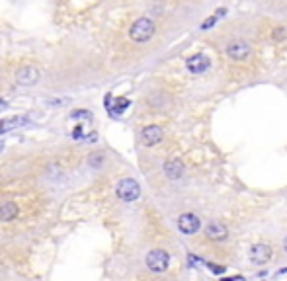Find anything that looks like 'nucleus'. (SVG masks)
<instances>
[{
  "instance_id": "obj_6",
  "label": "nucleus",
  "mask_w": 287,
  "mask_h": 281,
  "mask_svg": "<svg viewBox=\"0 0 287 281\" xmlns=\"http://www.w3.org/2000/svg\"><path fill=\"white\" fill-rule=\"evenodd\" d=\"M271 256H273V250H271V246H268V244L258 242V244H254V246L250 248V260H252L254 263H258V265L268 263V262L271 260Z\"/></svg>"
},
{
  "instance_id": "obj_18",
  "label": "nucleus",
  "mask_w": 287,
  "mask_h": 281,
  "mask_svg": "<svg viewBox=\"0 0 287 281\" xmlns=\"http://www.w3.org/2000/svg\"><path fill=\"white\" fill-rule=\"evenodd\" d=\"M100 164H102V155H92L90 166H100Z\"/></svg>"
},
{
  "instance_id": "obj_10",
  "label": "nucleus",
  "mask_w": 287,
  "mask_h": 281,
  "mask_svg": "<svg viewBox=\"0 0 287 281\" xmlns=\"http://www.w3.org/2000/svg\"><path fill=\"white\" fill-rule=\"evenodd\" d=\"M28 123H30L28 115H14V117H8V119H2V121H0V135L8 133L12 129H18V127H24Z\"/></svg>"
},
{
  "instance_id": "obj_16",
  "label": "nucleus",
  "mask_w": 287,
  "mask_h": 281,
  "mask_svg": "<svg viewBox=\"0 0 287 281\" xmlns=\"http://www.w3.org/2000/svg\"><path fill=\"white\" fill-rule=\"evenodd\" d=\"M71 117H72V119H86V121H92V113H90V111H84V109L72 111Z\"/></svg>"
},
{
  "instance_id": "obj_5",
  "label": "nucleus",
  "mask_w": 287,
  "mask_h": 281,
  "mask_svg": "<svg viewBox=\"0 0 287 281\" xmlns=\"http://www.w3.org/2000/svg\"><path fill=\"white\" fill-rule=\"evenodd\" d=\"M205 236L213 242H225L229 238V228L221 223V221H209L205 227Z\"/></svg>"
},
{
  "instance_id": "obj_19",
  "label": "nucleus",
  "mask_w": 287,
  "mask_h": 281,
  "mask_svg": "<svg viewBox=\"0 0 287 281\" xmlns=\"http://www.w3.org/2000/svg\"><path fill=\"white\" fill-rule=\"evenodd\" d=\"M209 265V269L211 271H215V273H225V265L221 267V265H217V263H207Z\"/></svg>"
},
{
  "instance_id": "obj_11",
  "label": "nucleus",
  "mask_w": 287,
  "mask_h": 281,
  "mask_svg": "<svg viewBox=\"0 0 287 281\" xmlns=\"http://www.w3.org/2000/svg\"><path fill=\"white\" fill-rule=\"evenodd\" d=\"M164 174L170 180H178L184 176V162L180 158H170L164 162Z\"/></svg>"
},
{
  "instance_id": "obj_3",
  "label": "nucleus",
  "mask_w": 287,
  "mask_h": 281,
  "mask_svg": "<svg viewBox=\"0 0 287 281\" xmlns=\"http://www.w3.org/2000/svg\"><path fill=\"white\" fill-rule=\"evenodd\" d=\"M145 262H147V267L151 271L162 273V271H166L170 267V254L166 250H162V248H155V250H151L147 254V260Z\"/></svg>"
},
{
  "instance_id": "obj_13",
  "label": "nucleus",
  "mask_w": 287,
  "mask_h": 281,
  "mask_svg": "<svg viewBox=\"0 0 287 281\" xmlns=\"http://www.w3.org/2000/svg\"><path fill=\"white\" fill-rule=\"evenodd\" d=\"M16 78H18V82H20V84L30 86V84H36V82H37V78H39V70H37V69H34V67H24V69H20V70H18Z\"/></svg>"
},
{
  "instance_id": "obj_17",
  "label": "nucleus",
  "mask_w": 287,
  "mask_h": 281,
  "mask_svg": "<svg viewBox=\"0 0 287 281\" xmlns=\"http://www.w3.org/2000/svg\"><path fill=\"white\" fill-rule=\"evenodd\" d=\"M217 20H219V16H217V14H213V16L209 18V20H205V22L201 24V30H209V28H213Z\"/></svg>"
},
{
  "instance_id": "obj_15",
  "label": "nucleus",
  "mask_w": 287,
  "mask_h": 281,
  "mask_svg": "<svg viewBox=\"0 0 287 281\" xmlns=\"http://www.w3.org/2000/svg\"><path fill=\"white\" fill-rule=\"evenodd\" d=\"M271 37H273L275 41H283V39H287V28H275V30L271 32Z\"/></svg>"
},
{
  "instance_id": "obj_9",
  "label": "nucleus",
  "mask_w": 287,
  "mask_h": 281,
  "mask_svg": "<svg viewBox=\"0 0 287 281\" xmlns=\"http://www.w3.org/2000/svg\"><path fill=\"white\" fill-rule=\"evenodd\" d=\"M227 55L233 61H244L250 55V45L244 43V41H231L227 45Z\"/></svg>"
},
{
  "instance_id": "obj_14",
  "label": "nucleus",
  "mask_w": 287,
  "mask_h": 281,
  "mask_svg": "<svg viewBox=\"0 0 287 281\" xmlns=\"http://www.w3.org/2000/svg\"><path fill=\"white\" fill-rule=\"evenodd\" d=\"M16 215H18V205L16 203L8 201V203L0 205V221H12V219H16Z\"/></svg>"
},
{
  "instance_id": "obj_8",
  "label": "nucleus",
  "mask_w": 287,
  "mask_h": 281,
  "mask_svg": "<svg viewBox=\"0 0 287 281\" xmlns=\"http://www.w3.org/2000/svg\"><path fill=\"white\" fill-rule=\"evenodd\" d=\"M186 69L192 74H201L209 69V57H205L203 53H196L186 61Z\"/></svg>"
},
{
  "instance_id": "obj_2",
  "label": "nucleus",
  "mask_w": 287,
  "mask_h": 281,
  "mask_svg": "<svg viewBox=\"0 0 287 281\" xmlns=\"http://www.w3.org/2000/svg\"><path fill=\"white\" fill-rule=\"evenodd\" d=\"M115 193H117V197H119L121 201L131 203V201L139 199V195H141V186H139V182L133 180V178H123V180L117 182Z\"/></svg>"
},
{
  "instance_id": "obj_7",
  "label": "nucleus",
  "mask_w": 287,
  "mask_h": 281,
  "mask_svg": "<svg viewBox=\"0 0 287 281\" xmlns=\"http://www.w3.org/2000/svg\"><path fill=\"white\" fill-rule=\"evenodd\" d=\"M162 137H164V133H162V129L159 125H147L145 129H143V133H141L143 145H147V147L159 145L161 140H162Z\"/></svg>"
},
{
  "instance_id": "obj_22",
  "label": "nucleus",
  "mask_w": 287,
  "mask_h": 281,
  "mask_svg": "<svg viewBox=\"0 0 287 281\" xmlns=\"http://www.w3.org/2000/svg\"><path fill=\"white\" fill-rule=\"evenodd\" d=\"M2 149H4V143H2V140H0V153H2Z\"/></svg>"
},
{
  "instance_id": "obj_12",
  "label": "nucleus",
  "mask_w": 287,
  "mask_h": 281,
  "mask_svg": "<svg viewBox=\"0 0 287 281\" xmlns=\"http://www.w3.org/2000/svg\"><path fill=\"white\" fill-rule=\"evenodd\" d=\"M104 104H106V107L109 109V113H111V115H119V113H123V111L131 105L129 98H115V100H113V104H111V96H106Z\"/></svg>"
},
{
  "instance_id": "obj_4",
  "label": "nucleus",
  "mask_w": 287,
  "mask_h": 281,
  "mask_svg": "<svg viewBox=\"0 0 287 281\" xmlns=\"http://www.w3.org/2000/svg\"><path fill=\"white\" fill-rule=\"evenodd\" d=\"M199 228H201V221H199L197 215H194V213H184V215L178 217V230H180L182 234L192 236V234H196Z\"/></svg>"
},
{
  "instance_id": "obj_1",
  "label": "nucleus",
  "mask_w": 287,
  "mask_h": 281,
  "mask_svg": "<svg viewBox=\"0 0 287 281\" xmlns=\"http://www.w3.org/2000/svg\"><path fill=\"white\" fill-rule=\"evenodd\" d=\"M157 28H155V22L151 18H139L131 30H129V37L135 41V43H147L153 35H155Z\"/></svg>"
},
{
  "instance_id": "obj_21",
  "label": "nucleus",
  "mask_w": 287,
  "mask_h": 281,
  "mask_svg": "<svg viewBox=\"0 0 287 281\" xmlns=\"http://www.w3.org/2000/svg\"><path fill=\"white\" fill-rule=\"evenodd\" d=\"M283 250H285V252H287V238H285V240H283Z\"/></svg>"
},
{
  "instance_id": "obj_20",
  "label": "nucleus",
  "mask_w": 287,
  "mask_h": 281,
  "mask_svg": "<svg viewBox=\"0 0 287 281\" xmlns=\"http://www.w3.org/2000/svg\"><path fill=\"white\" fill-rule=\"evenodd\" d=\"M6 105H8V104H6L4 100H0V107H6Z\"/></svg>"
}]
</instances>
